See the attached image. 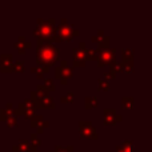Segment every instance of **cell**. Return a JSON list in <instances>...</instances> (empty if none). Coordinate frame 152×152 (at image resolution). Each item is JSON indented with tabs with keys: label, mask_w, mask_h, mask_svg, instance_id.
I'll return each mask as SVG.
<instances>
[{
	"label": "cell",
	"mask_w": 152,
	"mask_h": 152,
	"mask_svg": "<svg viewBox=\"0 0 152 152\" xmlns=\"http://www.w3.org/2000/svg\"><path fill=\"white\" fill-rule=\"evenodd\" d=\"M121 120V116L116 115L115 110H107L105 111V123L107 124H115Z\"/></svg>",
	"instance_id": "cell-1"
},
{
	"label": "cell",
	"mask_w": 152,
	"mask_h": 152,
	"mask_svg": "<svg viewBox=\"0 0 152 152\" xmlns=\"http://www.w3.org/2000/svg\"><path fill=\"white\" fill-rule=\"evenodd\" d=\"M115 152H134V143L131 140H127L121 145H119Z\"/></svg>",
	"instance_id": "cell-2"
},
{
	"label": "cell",
	"mask_w": 152,
	"mask_h": 152,
	"mask_svg": "<svg viewBox=\"0 0 152 152\" xmlns=\"http://www.w3.org/2000/svg\"><path fill=\"white\" fill-rule=\"evenodd\" d=\"M112 59H113V50L112 51L107 50V51H104V52L102 53V63L110 61V60H112Z\"/></svg>",
	"instance_id": "cell-3"
},
{
	"label": "cell",
	"mask_w": 152,
	"mask_h": 152,
	"mask_svg": "<svg viewBox=\"0 0 152 152\" xmlns=\"http://www.w3.org/2000/svg\"><path fill=\"white\" fill-rule=\"evenodd\" d=\"M121 103H123L124 108H132V107H134V104H135V100H134V97L127 96V97H123Z\"/></svg>",
	"instance_id": "cell-4"
},
{
	"label": "cell",
	"mask_w": 152,
	"mask_h": 152,
	"mask_svg": "<svg viewBox=\"0 0 152 152\" xmlns=\"http://www.w3.org/2000/svg\"><path fill=\"white\" fill-rule=\"evenodd\" d=\"M123 56L126 60H134V50L132 48H123Z\"/></svg>",
	"instance_id": "cell-5"
},
{
	"label": "cell",
	"mask_w": 152,
	"mask_h": 152,
	"mask_svg": "<svg viewBox=\"0 0 152 152\" xmlns=\"http://www.w3.org/2000/svg\"><path fill=\"white\" fill-rule=\"evenodd\" d=\"M123 64V69L126 72H132L134 71V60H126Z\"/></svg>",
	"instance_id": "cell-6"
},
{
	"label": "cell",
	"mask_w": 152,
	"mask_h": 152,
	"mask_svg": "<svg viewBox=\"0 0 152 152\" xmlns=\"http://www.w3.org/2000/svg\"><path fill=\"white\" fill-rule=\"evenodd\" d=\"M100 86H102L103 88H105V89L108 88V83H105V81H100Z\"/></svg>",
	"instance_id": "cell-7"
}]
</instances>
